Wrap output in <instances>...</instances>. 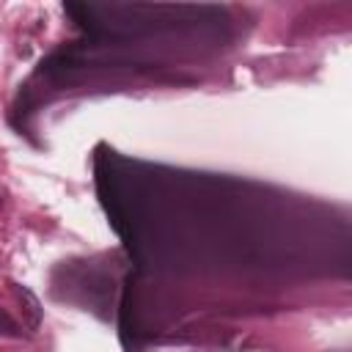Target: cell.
<instances>
[{
    "label": "cell",
    "instance_id": "obj_1",
    "mask_svg": "<svg viewBox=\"0 0 352 352\" xmlns=\"http://www.w3.org/2000/svg\"><path fill=\"white\" fill-rule=\"evenodd\" d=\"M8 286L14 289V294H16L19 302H22V311H25V319H28V333H36V330L41 327V316H44V308H41L38 297H36L25 283L8 280Z\"/></svg>",
    "mask_w": 352,
    "mask_h": 352
},
{
    "label": "cell",
    "instance_id": "obj_2",
    "mask_svg": "<svg viewBox=\"0 0 352 352\" xmlns=\"http://www.w3.org/2000/svg\"><path fill=\"white\" fill-rule=\"evenodd\" d=\"M28 333L19 327V322L6 311L0 308V338H25Z\"/></svg>",
    "mask_w": 352,
    "mask_h": 352
},
{
    "label": "cell",
    "instance_id": "obj_3",
    "mask_svg": "<svg viewBox=\"0 0 352 352\" xmlns=\"http://www.w3.org/2000/svg\"><path fill=\"white\" fill-rule=\"evenodd\" d=\"M0 209H3V198H0Z\"/></svg>",
    "mask_w": 352,
    "mask_h": 352
}]
</instances>
